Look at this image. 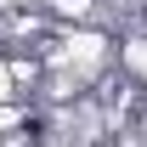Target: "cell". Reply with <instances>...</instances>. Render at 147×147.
Masks as SVG:
<instances>
[{
	"label": "cell",
	"instance_id": "1",
	"mask_svg": "<svg viewBox=\"0 0 147 147\" xmlns=\"http://www.w3.org/2000/svg\"><path fill=\"white\" fill-rule=\"evenodd\" d=\"M28 6H45V0H28Z\"/></svg>",
	"mask_w": 147,
	"mask_h": 147
}]
</instances>
